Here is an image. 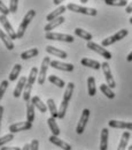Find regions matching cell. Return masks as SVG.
<instances>
[{"instance_id": "ee69618b", "label": "cell", "mask_w": 132, "mask_h": 150, "mask_svg": "<svg viewBox=\"0 0 132 150\" xmlns=\"http://www.w3.org/2000/svg\"><path fill=\"white\" fill-rule=\"evenodd\" d=\"M22 150H30V144H29V143H25L24 147L22 148Z\"/></svg>"}, {"instance_id": "6da1fadb", "label": "cell", "mask_w": 132, "mask_h": 150, "mask_svg": "<svg viewBox=\"0 0 132 150\" xmlns=\"http://www.w3.org/2000/svg\"><path fill=\"white\" fill-rule=\"evenodd\" d=\"M38 68L37 67H32L31 71H30V74L28 77V82L25 84V88H24V91H23V99L25 102H29L31 99V90H32V86L35 84L36 82V79L38 76Z\"/></svg>"}, {"instance_id": "e0dca14e", "label": "cell", "mask_w": 132, "mask_h": 150, "mask_svg": "<svg viewBox=\"0 0 132 150\" xmlns=\"http://www.w3.org/2000/svg\"><path fill=\"white\" fill-rule=\"evenodd\" d=\"M46 52L54 57L61 58V59H66V58L68 57L67 52H64V51H62V50H60V49H57V47H54V46H52V45L46 46Z\"/></svg>"}, {"instance_id": "603a6c76", "label": "cell", "mask_w": 132, "mask_h": 150, "mask_svg": "<svg viewBox=\"0 0 132 150\" xmlns=\"http://www.w3.org/2000/svg\"><path fill=\"white\" fill-rule=\"evenodd\" d=\"M130 136L131 135H130L129 132H123V134L121 136V140H119V144L117 147V150H126L129 140H130Z\"/></svg>"}, {"instance_id": "9a60e30c", "label": "cell", "mask_w": 132, "mask_h": 150, "mask_svg": "<svg viewBox=\"0 0 132 150\" xmlns=\"http://www.w3.org/2000/svg\"><path fill=\"white\" fill-rule=\"evenodd\" d=\"M64 21H66V19L63 18V16H59V18H57V19L52 20V21H50L45 27H44V30L46 31V33H48V31H52L53 29H55L57 27H59V25H61L62 23H64Z\"/></svg>"}, {"instance_id": "5b68a950", "label": "cell", "mask_w": 132, "mask_h": 150, "mask_svg": "<svg viewBox=\"0 0 132 150\" xmlns=\"http://www.w3.org/2000/svg\"><path fill=\"white\" fill-rule=\"evenodd\" d=\"M86 46H87L90 50H92V51L96 52L98 54H100L101 57H103L106 60H110V59L113 58V57H112V53H110L108 50H106V49H105V46H102V45H99V44H96V43L92 42V40L87 42Z\"/></svg>"}, {"instance_id": "836d02e7", "label": "cell", "mask_w": 132, "mask_h": 150, "mask_svg": "<svg viewBox=\"0 0 132 150\" xmlns=\"http://www.w3.org/2000/svg\"><path fill=\"white\" fill-rule=\"evenodd\" d=\"M106 5L108 6H116V7H126L128 0H105Z\"/></svg>"}, {"instance_id": "484cf974", "label": "cell", "mask_w": 132, "mask_h": 150, "mask_svg": "<svg viewBox=\"0 0 132 150\" xmlns=\"http://www.w3.org/2000/svg\"><path fill=\"white\" fill-rule=\"evenodd\" d=\"M74 89H75V84L73 82H69L66 87V91L63 94V99L62 100H66V102H69L71 99V96L74 94Z\"/></svg>"}, {"instance_id": "f1b7e54d", "label": "cell", "mask_w": 132, "mask_h": 150, "mask_svg": "<svg viewBox=\"0 0 132 150\" xmlns=\"http://www.w3.org/2000/svg\"><path fill=\"white\" fill-rule=\"evenodd\" d=\"M75 35L76 36H78L79 38H83V39H85V40H87V42H90V40H92V35L90 34V33H87V31H85L84 29H80V28H76L75 29Z\"/></svg>"}, {"instance_id": "3957f363", "label": "cell", "mask_w": 132, "mask_h": 150, "mask_svg": "<svg viewBox=\"0 0 132 150\" xmlns=\"http://www.w3.org/2000/svg\"><path fill=\"white\" fill-rule=\"evenodd\" d=\"M128 34H129V30H128V29H121L119 31H117L113 36H109V37L105 38V39L101 42V45L105 46V47H106V46H109V45H112L114 43H116V42L122 40L123 38H125L128 36Z\"/></svg>"}, {"instance_id": "7bdbcfd3", "label": "cell", "mask_w": 132, "mask_h": 150, "mask_svg": "<svg viewBox=\"0 0 132 150\" xmlns=\"http://www.w3.org/2000/svg\"><path fill=\"white\" fill-rule=\"evenodd\" d=\"M2 114H3V106L0 105V128H1V119H2Z\"/></svg>"}, {"instance_id": "4fadbf2b", "label": "cell", "mask_w": 132, "mask_h": 150, "mask_svg": "<svg viewBox=\"0 0 132 150\" xmlns=\"http://www.w3.org/2000/svg\"><path fill=\"white\" fill-rule=\"evenodd\" d=\"M27 82H28V77H25V76L20 77V80L17 81V84H16V87H15V89H14V93H13V96H14L15 98H19L20 96L23 94Z\"/></svg>"}, {"instance_id": "7dc6e473", "label": "cell", "mask_w": 132, "mask_h": 150, "mask_svg": "<svg viewBox=\"0 0 132 150\" xmlns=\"http://www.w3.org/2000/svg\"><path fill=\"white\" fill-rule=\"evenodd\" d=\"M87 1H89V0H80V2H82V4H86Z\"/></svg>"}, {"instance_id": "f35d334b", "label": "cell", "mask_w": 132, "mask_h": 150, "mask_svg": "<svg viewBox=\"0 0 132 150\" xmlns=\"http://www.w3.org/2000/svg\"><path fill=\"white\" fill-rule=\"evenodd\" d=\"M0 13L1 14H3V15H8L9 13H10V11H9V7H7L1 0H0Z\"/></svg>"}, {"instance_id": "4316f807", "label": "cell", "mask_w": 132, "mask_h": 150, "mask_svg": "<svg viewBox=\"0 0 132 150\" xmlns=\"http://www.w3.org/2000/svg\"><path fill=\"white\" fill-rule=\"evenodd\" d=\"M47 108H48V110H50L51 117H53V118H57V117H59V110H57V105H55L54 99L50 98V99L47 100Z\"/></svg>"}, {"instance_id": "d6a6232c", "label": "cell", "mask_w": 132, "mask_h": 150, "mask_svg": "<svg viewBox=\"0 0 132 150\" xmlns=\"http://www.w3.org/2000/svg\"><path fill=\"white\" fill-rule=\"evenodd\" d=\"M38 53H39V51H38V49H30V50H28V51H24V52H22V54H21V59H23V60H27V59H30V58H34V57H37Z\"/></svg>"}, {"instance_id": "74e56055", "label": "cell", "mask_w": 132, "mask_h": 150, "mask_svg": "<svg viewBox=\"0 0 132 150\" xmlns=\"http://www.w3.org/2000/svg\"><path fill=\"white\" fill-rule=\"evenodd\" d=\"M17 7H19V0H10V2H9V11H10V13L15 14L17 12Z\"/></svg>"}, {"instance_id": "ac0fdd59", "label": "cell", "mask_w": 132, "mask_h": 150, "mask_svg": "<svg viewBox=\"0 0 132 150\" xmlns=\"http://www.w3.org/2000/svg\"><path fill=\"white\" fill-rule=\"evenodd\" d=\"M80 64L83 66H86V67H90V68H93L95 71H99L101 68V64L96 60H93V59H89V58H83L80 60Z\"/></svg>"}, {"instance_id": "f6af8a7d", "label": "cell", "mask_w": 132, "mask_h": 150, "mask_svg": "<svg viewBox=\"0 0 132 150\" xmlns=\"http://www.w3.org/2000/svg\"><path fill=\"white\" fill-rule=\"evenodd\" d=\"M62 1H64V0H53V4L54 5H60V4H62Z\"/></svg>"}, {"instance_id": "bcb514c9", "label": "cell", "mask_w": 132, "mask_h": 150, "mask_svg": "<svg viewBox=\"0 0 132 150\" xmlns=\"http://www.w3.org/2000/svg\"><path fill=\"white\" fill-rule=\"evenodd\" d=\"M126 60H128L129 62H130V61H132V51L130 52V53H129V56L126 57Z\"/></svg>"}, {"instance_id": "1f68e13d", "label": "cell", "mask_w": 132, "mask_h": 150, "mask_svg": "<svg viewBox=\"0 0 132 150\" xmlns=\"http://www.w3.org/2000/svg\"><path fill=\"white\" fill-rule=\"evenodd\" d=\"M48 81H50L52 84H55L59 88H64V87H66L64 81H63L62 79L57 77V75H50V76H48Z\"/></svg>"}, {"instance_id": "7402d4cb", "label": "cell", "mask_w": 132, "mask_h": 150, "mask_svg": "<svg viewBox=\"0 0 132 150\" xmlns=\"http://www.w3.org/2000/svg\"><path fill=\"white\" fill-rule=\"evenodd\" d=\"M31 102H32V104L35 105V108H37L38 110H39L41 113H46V111L48 110L47 105H46V104H44V103L41 102V99H40L38 96H34V97H31Z\"/></svg>"}, {"instance_id": "681fc988", "label": "cell", "mask_w": 132, "mask_h": 150, "mask_svg": "<svg viewBox=\"0 0 132 150\" xmlns=\"http://www.w3.org/2000/svg\"><path fill=\"white\" fill-rule=\"evenodd\" d=\"M129 150H132V146H129Z\"/></svg>"}, {"instance_id": "d6986e66", "label": "cell", "mask_w": 132, "mask_h": 150, "mask_svg": "<svg viewBox=\"0 0 132 150\" xmlns=\"http://www.w3.org/2000/svg\"><path fill=\"white\" fill-rule=\"evenodd\" d=\"M0 39L2 40V43L5 44V46H6L9 51L15 47V46H14V43H13V39L9 37V35H8L7 33L2 31L1 29H0Z\"/></svg>"}, {"instance_id": "9c48e42d", "label": "cell", "mask_w": 132, "mask_h": 150, "mask_svg": "<svg viewBox=\"0 0 132 150\" xmlns=\"http://www.w3.org/2000/svg\"><path fill=\"white\" fill-rule=\"evenodd\" d=\"M89 118H90V110L89 109H84L82 115H80V119L77 124V127H76V133L77 134H83V132L86 127V124L89 121Z\"/></svg>"}, {"instance_id": "c3c4849f", "label": "cell", "mask_w": 132, "mask_h": 150, "mask_svg": "<svg viewBox=\"0 0 132 150\" xmlns=\"http://www.w3.org/2000/svg\"><path fill=\"white\" fill-rule=\"evenodd\" d=\"M129 22H130V23L132 24V18H130V20H129Z\"/></svg>"}, {"instance_id": "8fae6325", "label": "cell", "mask_w": 132, "mask_h": 150, "mask_svg": "<svg viewBox=\"0 0 132 150\" xmlns=\"http://www.w3.org/2000/svg\"><path fill=\"white\" fill-rule=\"evenodd\" d=\"M32 128V122L30 121H22V122H16L9 126V131L10 133H17V132L22 131H29Z\"/></svg>"}, {"instance_id": "ab89813d", "label": "cell", "mask_w": 132, "mask_h": 150, "mask_svg": "<svg viewBox=\"0 0 132 150\" xmlns=\"http://www.w3.org/2000/svg\"><path fill=\"white\" fill-rule=\"evenodd\" d=\"M39 148V141L38 140H32L30 142V150H38Z\"/></svg>"}, {"instance_id": "7a4b0ae2", "label": "cell", "mask_w": 132, "mask_h": 150, "mask_svg": "<svg viewBox=\"0 0 132 150\" xmlns=\"http://www.w3.org/2000/svg\"><path fill=\"white\" fill-rule=\"evenodd\" d=\"M35 16H36V11H34V9L28 11V13L24 15V18H23V20H22L21 24L19 25V29H17V31H16V37L22 38L23 36H24L28 25L30 24V22L34 20Z\"/></svg>"}, {"instance_id": "d590c367", "label": "cell", "mask_w": 132, "mask_h": 150, "mask_svg": "<svg viewBox=\"0 0 132 150\" xmlns=\"http://www.w3.org/2000/svg\"><path fill=\"white\" fill-rule=\"evenodd\" d=\"M12 140H14V133H10V134H7V135L0 137V147H2L3 144H6L7 142H9Z\"/></svg>"}, {"instance_id": "ffe728a7", "label": "cell", "mask_w": 132, "mask_h": 150, "mask_svg": "<svg viewBox=\"0 0 132 150\" xmlns=\"http://www.w3.org/2000/svg\"><path fill=\"white\" fill-rule=\"evenodd\" d=\"M108 137H109V131L108 128H103L101 131V140H100V150L108 149Z\"/></svg>"}, {"instance_id": "44dd1931", "label": "cell", "mask_w": 132, "mask_h": 150, "mask_svg": "<svg viewBox=\"0 0 132 150\" xmlns=\"http://www.w3.org/2000/svg\"><path fill=\"white\" fill-rule=\"evenodd\" d=\"M66 11H67V7H66V6H59L55 11H53L52 13H50V14L46 16V20L50 22V21L57 19L59 16H62V14H63Z\"/></svg>"}, {"instance_id": "5bb4252c", "label": "cell", "mask_w": 132, "mask_h": 150, "mask_svg": "<svg viewBox=\"0 0 132 150\" xmlns=\"http://www.w3.org/2000/svg\"><path fill=\"white\" fill-rule=\"evenodd\" d=\"M108 125L112 128H119V129L132 131V122H125V121H119V120H110L108 122Z\"/></svg>"}, {"instance_id": "ba28073f", "label": "cell", "mask_w": 132, "mask_h": 150, "mask_svg": "<svg viewBox=\"0 0 132 150\" xmlns=\"http://www.w3.org/2000/svg\"><path fill=\"white\" fill-rule=\"evenodd\" d=\"M101 68H102V72H103V75H105V79H106L107 84H108L112 89L115 88V87H116V82H115L113 75H112V71H110L109 64H108L107 61L102 62V64H101Z\"/></svg>"}, {"instance_id": "8992f818", "label": "cell", "mask_w": 132, "mask_h": 150, "mask_svg": "<svg viewBox=\"0 0 132 150\" xmlns=\"http://www.w3.org/2000/svg\"><path fill=\"white\" fill-rule=\"evenodd\" d=\"M45 38L50 39V40H60V42H66V43H73L74 39H75L71 35L60 34V33H52V31L46 33Z\"/></svg>"}, {"instance_id": "4dcf8cb0", "label": "cell", "mask_w": 132, "mask_h": 150, "mask_svg": "<svg viewBox=\"0 0 132 150\" xmlns=\"http://www.w3.org/2000/svg\"><path fill=\"white\" fill-rule=\"evenodd\" d=\"M100 90L102 94H105L106 97H108L109 99H114L115 98V94L113 93L112 88L108 84H100Z\"/></svg>"}, {"instance_id": "7c38bea8", "label": "cell", "mask_w": 132, "mask_h": 150, "mask_svg": "<svg viewBox=\"0 0 132 150\" xmlns=\"http://www.w3.org/2000/svg\"><path fill=\"white\" fill-rule=\"evenodd\" d=\"M50 66L55 68V69H59V71H63V72H73L74 71V65L73 64L61 62V61H57V60H51Z\"/></svg>"}, {"instance_id": "2e32d148", "label": "cell", "mask_w": 132, "mask_h": 150, "mask_svg": "<svg viewBox=\"0 0 132 150\" xmlns=\"http://www.w3.org/2000/svg\"><path fill=\"white\" fill-rule=\"evenodd\" d=\"M50 142L53 143V144H55V146H57V147H60L61 149H63V150H71V146H70L69 143L64 142L63 140L59 139L55 135H51V136H50Z\"/></svg>"}, {"instance_id": "f546056e", "label": "cell", "mask_w": 132, "mask_h": 150, "mask_svg": "<svg viewBox=\"0 0 132 150\" xmlns=\"http://www.w3.org/2000/svg\"><path fill=\"white\" fill-rule=\"evenodd\" d=\"M21 71H22V66H21L20 64L14 65V67H13L12 72L9 73V77H8V80H9V81H16V79L19 77L20 73H21Z\"/></svg>"}, {"instance_id": "b9f144b4", "label": "cell", "mask_w": 132, "mask_h": 150, "mask_svg": "<svg viewBox=\"0 0 132 150\" xmlns=\"http://www.w3.org/2000/svg\"><path fill=\"white\" fill-rule=\"evenodd\" d=\"M125 12L128 13V14H130V13H132V1L126 6V8H125Z\"/></svg>"}, {"instance_id": "e575fe53", "label": "cell", "mask_w": 132, "mask_h": 150, "mask_svg": "<svg viewBox=\"0 0 132 150\" xmlns=\"http://www.w3.org/2000/svg\"><path fill=\"white\" fill-rule=\"evenodd\" d=\"M68 105H69V102H66V100H62L61 102V105H60V109H59V119H63L66 112H67V109H68Z\"/></svg>"}, {"instance_id": "60d3db41", "label": "cell", "mask_w": 132, "mask_h": 150, "mask_svg": "<svg viewBox=\"0 0 132 150\" xmlns=\"http://www.w3.org/2000/svg\"><path fill=\"white\" fill-rule=\"evenodd\" d=\"M0 150H22L19 147H2Z\"/></svg>"}, {"instance_id": "83f0119b", "label": "cell", "mask_w": 132, "mask_h": 150, "mask_svg": "<svg viewBox=\"0 0 132 150\" xmlns=\"http://www.w3.org/2000/svg\"><path fill=\"white\" fill-rule=\"evenodd\" d=\"M87 91L91 97L95 96L96 94V87H95V79L93 76H90L87 79Z\"/></svg>"}, {"instance_id": "d4e9b609", "label": "cell", "mask_w": 132, "mask_h": 150, "mask_svg": "<svg viewBox=\"0 0 132 150\" xmlns=\"http://www.w3.org/2000/svg\"><path fill=\"white\" fill-rule=\"evenodd\" d=\"M47 124H48V127H50V129L52 132V135L59 136V134H60V128H59L57 121H55V118H53V117L48 118V119H47Z\"/></svg>"}, {"instance_id": "cb8c5ba5", "label": "cell", "mask_w": 132, "mask_h": 150, "mask_svg": "<svg viewBox=\"0 0 132 150\" xmlns=\"http://www.w3.org/2000/svg\"><path fill=\"white\" fill-rule=\"evenodd\" d=\"M27 120L30 122L35 121V105L32 104L31 99L27 102Z\"/></svg>"}, {"instance_id": "277c9868", "label": "cell", "mask_w": 132, "mask_h": 150, "mask_svg": "<svg viewBox=\"0 0 132 150\" xmlns=\"http://www.w3.org/2000/svg\"><path fill=\"white\" fill-rule=\"evenodd\" d=\"M67 9L75 12V13H80V14H85V15H90V16H95L98 14V11L95 8H89V7H84V6H79L76 4H69L67 6Z\"/></svg>"}, {"instance_id": "30bf717a", "label": "cell", "mask_w": 132, "mask_h": 150, "mask_svg": "<svg viewBox=\"0 0 132 150\" xmlns=\"http://www.w3.org/2000/svg\"><path fill=\"white\" fill-rule=\"evenodd\" d=\"M0 23H1V25L6 29V33L9 35V37L12 38V39H16V33H15V30L13 29V27H12V24L9 23V21L7 19V15H3V14H1L0 15Z\"/></svg>"}, {"instance_id": "8d00e7d4", "label": "cell", "mask_w": 132, "mask_h": 150, "mask_svg": "<svg viewBox=\"0 0 132 150\" xmlns=\"http://www.w3.org/2000/svg\"><path fill=\"white\" fill-rule=\"evenodd\" d=\"M8 81L7 80H5V81H2L1 83H0V100H1V98L3 97V94L6 93V90H7V88H8Z\"/></svg>"}, {"instance_id": "52a82bcc", "label": "cell", "mask_w": 132, "mask_h": 150, "mask_svg": "<svg viewBox=\"0 0 132 150\" xmlns=\"http://www.w3.org/2000/svg\"><path fill=\"white\" fill-rule=\"evenodd\" d=\"M50 64H51L50 57H45L44 60L41 61L40 71H39V74H38V84H44V83H45L46 73H47V69H48V67H50Z\"/></svg>"}]
</instances>
